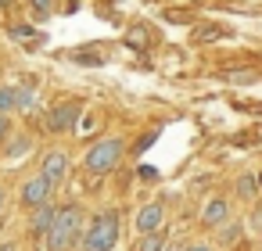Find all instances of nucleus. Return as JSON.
Segmentation results:
<instances>
[{
    "mask_svg": "<svg viewBox=\"0 0 262 251\" xmlns=\"http://www.w3.org/2000/svg\"><path fill=\"white\" fill-rule=\"evenodd\" d=\"M187 251H212V247H205V244H194V247H187Z\"/></svg>",
    "mask_w": 262,
    "mask_h": 251,
    "instance_id": "aec40b11",
    "label": "nucleus"
},
{
    "mask_svg": "<svg viewBox=\"0 0 262 251\" xmlns=\"http://www.w3.org/2000/svg\"><path fill=\"white\" fill-rule=\"evenodd\" d=\"M230 219V204L223 201V197H212L208 204H205V212H201V222L205 226H223Z\"/></svg>",
    "mask_w": 262,
    "mask_h": 251,
    "instance_id": "6e6552de",
    "label": "nucleus"
},
{
    "mask_svg": "<svg viewBox=\"0 0 262 251\" xmlns=\"http://www.w3.org/2000/svg\"><path fill=\"white\" fill-rule=\"evenodd\" d=\"M258 187H262V179H258Z\"/></svg>",
    "mask_w": 262,
    "mask_h": 251,
    "instance_id": "393cba45",
    "label": "nucleus"
},
{
    "mask_svg": "<svg viewBox=\"0 0 262 251\" xmlns=\"http://www.w3.org/2000/svg\"><path fill=\"white\" fill-rule=\"evenodd\" d=\"M237 237H241V226H226V233H223V240H226V244H233Z\"/></svg>",
    "mask_w": 262,
    "mask_h": 251,
    "instance_id": "dca6fc26",
    "label": "nucleus"
},
{
    "mask_svg": "<svg viewBox=\"0 0 262 251\" xmlns=\"http://www.w3.org/2000/svg\"><path fill=\"white\" fill-rule=\"evenodd\" d=\"M18 108V86H0V111H15Z\"/></svg>",
    "mask_w": 262,
    "mask_h": 251,
    "instance_id": "9d476101",
    "label": "nucleus"
},
{
    "mask_svg": "<svg viewBox=\"0 0 262 251\" xmlns=\"http://www.w3.org/2000/svg\"><path fill=\"white\" fill-rule=\"evenodd\" d=\"M29 4H33V11H36V15H51L58 0H29Z\"/></svg>",
    "mask_w": 262,
    "mask_h": 251,
    "instance_id": "ddd939ff",
    "label": "nucleus"
},
{
    "mask_svg": "<svg viewBox=\"0 0 262 251\" xmlns=\"http://www.w3.org/2000/svg\"><path fill=\"white\" fill-rule=\"evenodd\" d=\"M51 190H54V183L40 172V176H33V179L22 187V204H26V208H40V204H47V201H51Z\"/></svg>",
    "mask_w": 262,
    "mask_h": 251,
    "instance_id": "20e7f679",
    "label": "nucleus"
},
{
    "mask_svg": "<svg viewBox=\"0 0 262 251\" xmlns=\"http://www.w3.org/2000/svg\"><path fill=\"white\" fill-rule=\"evenodd\" d=\"M0 251H15V247H11V244H0Z\"/></svg>",
    "mask_w": 262,
    "mask_h": 251,
    "instance_id": "412c9836",
    "label": "nucleus"
},
{
    "mask_svg": "<svg viewBox=\"0 0 262 251\" xmlns=\"http://www.w3.org/2000/svg\"><path fill=\"white\" fill-rule=\"evenodd\" d=\"M83 233H86L83 230V208L79 204H65V208H58V219H54V226L47 233V247L51 251H69Z\"/></svg>",
    "mask_w": 262,
    "mask_h": 251,
    "instance_id": "f257e3e1",
    "label": "nucleus"
},
{
    "mask_svg": "<svg viewBox=\"0 0 262 251\" xmlns=\"http://www.w3.org/2000/svg\"><path fill=\"white\" fill-rule=\"evenodd\" d=\"M0 204H4V194H0Z\"/></svg>",
    "mask_w": 262,
    "mask_h": 251,
    "instance_id": "5701e85b",
    "label": "nucleus"
},
{
    "mask_svg": "<svg viewBox=\"0 0 262 251\" xmlns=\"http://www.w3.org/2000/svg\"><path fill=\"white\" fill-rule=\"evenodd\" d=\"M137 251H165V237L155 230V233H144V240H140V247Z\"/></svg>",
    "mask_w": 262,
    "mask_h": 251,
    "instance_id": "9b49d317",
    "label": "nucleus"
},
{
    "mask_svg": "<svg viewBox=\"0 0 262 251\" xmlns=\"http://www.w3.org/2000/svg\"><path fill=\"white\" fill-rule=\"evenodd\" d=\"M79 61H83V65H101V58H97V54H79Z\"/></svg>",
    "mask_w": 262,
    "mask_h": 251,
    "instance_id": "6ab92c4d",
    "label": "nucleus"
},
{
    "mask_svg": "<svg viewBox=\"0 0 262 251\" xmlns=\"http://www.w3.org/2000/svg\"><path fill=\"white\" fill-rule=\"evenodd\" d=\"M76 119H79V104H76V101L58 104V108L47 115V129H51V133H65V129L76 126Z\"/></svg>",
    "mask_w": 262,
    "mask_h": 251,
    "instance_id": "39448f33",
    "label": "nucleus"
},
{
    "mask_svg": "<svg viewBox=\"0 0 262 251\" xmlns=\"http://www.w3.org/2000/svg\"><path fill=\"white\" fill-rule=\"evenodd\" d=\"M122 140L119 136H104V140H97L90 151H86V169L90 172H97V176H104V172H112L115 165H119V158H122Z\"/></svg>",
    "mask_w": 262,
    "mask_h": 251,
    "instance_id": "7ed1b4c3",
    "label": "nucleus"
},
{
    "mask_svg": "<svg viewBox=\"0 0 262 251\" xmlns=\"http://www.w3.org/2000/svg\"><path fill=\"white\" fill-rule=\"evenodd\" d=\"M8 126H11V119H8L4 111H0V140H4V136H8Z\"/></svg>",
    "mask_w": 262,
    "mask_h": 251,
    "instance_id": "f3484780",
    "label": "nucleus"
},
{
    "mask_svg": "<svg viewBox=\"0 0 262 251\" xmlns=\"http://www.w3.org/2000/svg\"><path fill=\"white\" fill-rule=\"evenodd\" d=\"M162 219H165V208H162L158 201H151V204H144V208L137 212V230H140V233H155V230L162 226Z\"/></svg>",
    "mask_w": 262,
    "mask_h": 251,
    "instance_id": "423d86ee",
    "label": "nucleus"
},
{
    "mask_svg": "<svg viewBox=\"0 0 262 251\" xmlns=\"http://www.w3.org/2000/svg\"><path fill=\"white\" fill-rule=\"evenodd\" d=\"M11 33H15V36H18V40H22V36H26V40H29V36H33V29H29V26H15V29H11Z\"/></svg>",
    "mask_w": 262,
    "mask_h": 251,
    "instance_id": "a211bd4d",
    "label": "nucleus"
},
{
    "mask_svg": "<svg viewBox=\"0 0 262 251\" xmlns=\"http://www.w3.org/2000/svg\"><path fill=\"white\" fill-rule=\"evenodd\" d=\"M165 251H176V247H165Z\"/></svg>",
    "mask_w": 262,
    "mask_h": 251,
    "instance_id": "b1692460",
    "label": "nucleus"
},
{
    "mask_svg": "<svg viewBox=\"0 0 262 251\" xmlns=\"http://www.w3.org/2000/svg\"><path fill=\"white\" fill-rule=\"evenodd\" d=\"M241 194H244V197H248V194H255V179H251V176H244V179H241Z\"/></svg>",
    "mask_w": 262,
    "mask_h": 251,
    "instance_id": "2eb2a0df",
    "label": "nucleus"
},
{
    "mask_svg": "<svg viewBox=\"0 0 262 251\" xmlns=\"http://www.w3.org/2000/svg\"><path fill=\"white\" fill-rule=\"evenodd\" d=\"M33 97H36L33 86H18V111H29L33 108Z\"/></svg>",
    "mask_w": 262,
    "mask_h": 251,
    "instance_id": "f8f14e48",
    "label": "nucleus"
},
{
    "mask_svg": "<svg viewBox=\"0 0 262 251\" xmlns=\"http://www.w3.org/2000/svg\"><path fill=\"white\" fill-rule=\"evenodd\" d=\"M36 215H33V233H40V237H47L51 233V226H54V219H58V208L47 201V204H40V208H33Z\"/></svg>",
    "mask_w": 262,
    "mask_h": 251,
    "instance_id": "1a4fd4ad",
    "label": "nucleus"
},
{
    "mask_svg": "<svg viewBox=\"0 0 262 251\" xmlns=\"http://www.w3.org/2000/svg\"><path fill=\"white\" fill-rule=\"evenodd\" d=\"M51 183H58V179H65V172H69V158L61 154V151H51V154H43V169H40Z\"/></svg>",
    "mask_w": 262,
    "mask_h": 251,
    "instance_id": "0eeeda50",
    "label": "nucleus"
},
{
    "mask_svg": "<svg viewBox=\"0 0 262 251\" xmlns=\"http://www.w3.org/2000/svg\"><path fill=\"white\" fill-rule=\"evenodd\" d=\"M0 8H11V0H0Z\"/></svg>",
    "mask_w": 262,
    "mask_h": 251,
    "instance_id": "4be33fe9",
    "label": "nucleus"
},
{
    "mask_svg": "<svg viewBox=\"0 0 262 251\" xmlns=\"http://www.w3.org/2000/svg\"><path fill=\"white\" fill-rule=\"evenodd\" d=\"M119 240V212H101L83 233V251H112Z\"/></svg>",
    "mask_w": 262,
    "mask_h": 251,
    "instance_id": "f03ea898",
    "label": "nucleus"
},
{
    "mask_svg": "<svg viewBox=\"0 0 262 251\" xmlns=\"http://www.w3.org/2000/svg\"><path fill=\"white\" fill-rule=\"evenodd\" d=\"M29 147H33V140H29V136H18V140L11 144V158H18V154H26Z\"/></svg>",
    "mask_w": 262,
    "mask_h": 251,
    "instance_id": "4468645a",
    "label": "nucleus"
}]
</instances>
